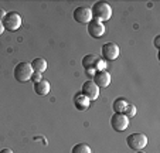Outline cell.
I'll use <instances>...</instances> for the list:
<instances>
[{
    "label": "cell",
    "mask_w": 160,
    "mask_h": 153,
    "mask_svg": "<svg viewBox=\"0 0 160 153\" xmlns=\"http://www.w3.org/2000/svg\"><path fill=\"white\" fill-rule=\"evenodd\" d=\"M121 51H119L118 44L115 43H105L102 45V57L106 61H115L119 57Z\"/></svg>",
    "instance_id": "8992f818"
},
{
    "label": "cell",
    "mask_w": 160,
    "mask_h": 153,
    "mask_svg": "<svg viewBox=\"0 0 160 153\" xmlns=\"http://www.w3.org/2000/svg\"><path fill=\"white\" fill-rule=\"evenodd\" d=\"M136 153H146V152H143V150H138Z\"/></svg>",
    "instance_id": "d4e9b609"
},
{
    "label": "cell",
    "mask_w": 160,
    "mask_h": 153,
    "mask_svg": "<svg viewBox=\"0 0 160 153\" xmlns=\"http://www.w3.org/2000/svg\"><path fill=\"white\" fill-rule=\"evenodd\" d=\"M126 143L132 150L138 152V150H142L143 147L148 145V136L143 135V133L135 132L126 138Z\"/></svg>",
    "instance_id": "277c9868"
},
{
    "label": "cell",
    "mask_w": 160,
    "mask_h": 153,
    "mask_svg": "<svg viewBox=\"0 0 160 153\" xmlns=\"http://www.w3.org/2000/svg\"><path fill=\"white\" fill-rule=\"evenodd\" d=\"M105 67H106V63L103 60H99L98 58V61H97V64H95V71H102V69H105Z\"/></svg>",
    "instance_id": "ac0fdd59"
},
{
    "label": "cell",
    "mask_w": 160,
    "mask_h": 153,
    "mask_svg": "<svg viewBox=\"0 0 160 153\" xmlns=\"http://www.w3.org/2000/svg\"><path fill=\"white\" fill-rule=\"evenodd\" d=\"M30 65H31V68H33L34 72L42 74V72L47 69V61H45L44 58H34V60L30 63Z\"/></svg>",
    "instance_id": "4fadbf2b"
},
{
    "label": "cell",
    "mask_w": 160,
    "mask_h": 153,
    "mask_svg": "<svg viewBox=\"0 0 160 153\" xmlns=\"http://www.w3.org/2000/svg\"><path fill=\"white\" fill-rule=\"evenodd\" d=\"M111 126L116 132H123L129 126V118H126L123 114H113L111 118Z\"/></svg>",
    "instance_id": "52a82bcc"
},
{
    "label": "cell",
    "mask_w": 160,
    "mask_h": 153,
    "mask_svg": "<svg viewBox=\"0 0 160 153\" xmlns=\"http://www.w3.org/2000/svg\"><path fill=\"white\" fill-rule=\"evenodd\" d=\"M72 17L77 23L81 24H88L91 20H92V12H91V7L88 6H79L74 10Z\"/></svg>",
    "instance_id": "5b68a950"
},
{
    "label": "cell",
    "mask_w": 160,
    "mask_h": 153,
    "mask_svg": "<svg viewBox=\"0 0 160 153\" xmlns=\"http://www.w3.org/2000/svg\"><path fill=\"white\" fill-rule=\"evenodd\" d=\"M3 31H4V27H3V24H2V21H0V36L3 34Z\"/></svg>",
    "instance_id": "cb8c5ba5"
},
{
    "label": "cell",
    "mask_w": 160,
    "mask_h": 153,
    "mask_svg": "<svg viewBox=\"0 0 160 153\" xmlns=\"http://www.w3.org/2000/svg\"><path fill=\"white\" fill-rule=\"evenodd\" d=\"M4 16H6V12H4L3 9H0V21H3Z\"/></svg>",
    "instance_id": "7402d4cb"
},
{
    "label": "cell",
    "mask_w": 160,
    "mask_h": 153,
    "mask_svg": "<svg viewBox=\"0 0 160 153\" xmlns=\"http://www.w3.org/2000/svg\"><path fill=\"white\" fill-rule=\"evenodd\" d=\"M0 153H14L12 149H2L0 150Z\"/></svg>",
    "instance_id": "603a6c76"
},
{
    "label": "cell",
    "mask_w": 160,
    "mask_h": 153,
    "mask_svg": "<svg viewBox=\"0 0 160 153\" xmlns=\"http://www.w3.org/2000/svg\"><path fill=\"white\" fill-rule=\"evenodd\" d=\"M50 88H51L50 87V82L47 79H41V81L34 84V92L40 96H47L50 92Z\"/></svg>",
    "instance_id": "7c38bea8"
},
{
    "label": "cell",
    "mask_w": 160,
    "mask_h": 153,
    "mask_svg": "<svg viewBox=\"0 0 160 153\" xmlns=\"http://www.w3.org/2000/svg\"><path fill=\"white\" fill-rule=\"evenodd\" d=\"M81 94L84 96H87L89 101H95V99L99 96V88L94 84L92 79H89V81L84 82V85H82V88H81Z\"/></svg>",
    "instance_id": "ba28073f"
},
{
    "label": "cell",
    "mask_w": 160,
    "mask_h": 153,
    "mask_svg": "<svg viewBox=\"0 0 160 153\" xmlns=\"http://www.w3.org/2000/svg\"><path fill=\"white\" fill-rule=\"evenodd\" d=\"M128 104H129V102H128L125 98H116L115 101H113V104H112L113 112H115V114H123L125 108L128 106Z\"/></svg>",
    "instance_id": "9a60e30c"
},
{
    "label": "cell",
    "mask_w": 160,
    "mask_h": 153,
    "mask_svg": "<svg viewBox=\"0 0 160 153\" xmlns=\"http://www.w3.org/2000/svg\"><path fill=\"white\" fill-rule=\"evenodd\" d=\"M71 153H92V149L88 146L87 143H77L72 147Z\"/></svg>",
    "instance_id": "2e32d148"
},
{
    "label": "cell",
    "mask_w": 160,
    "mask_h": 153,
    "mask_svg": "<svg viewBox=\"0 0 160 153\" xmlns=\"http://www.w3.org/2000/svg\"><path fill=\"white\" fill-rule=\"evenodd\" d=\"M2 24H3L4 30L16 31V30H18L21 26V16L18 14L17 12H9V13H6Z\"/></svg>",
    "instance_id": "3957f363"
},
{
    "label": "cell",
    "mask_w": 160,
    "mask_h": 153,
    "mask_svg": "<svg viewBox=\"0 0 160 153\" xmlns=\"http://www.w3.org/2000/svg\"><path fill=\"white\" fill-rule=\"evenodd\" d=\"M123 115L126 118H133V116H136V106L135 105H132V104H128V106L125 108V112H123Z\"/></svg>",
    "instance_id": "e0dca14e"
},
{
    "label": "cell",
    "mask_w": 160,
    "mask_h": 153,
    "mask_svg": "<svg viewBox=\"0 0 160 153\" xmlns=\"http://www.w3.org/2000/svg\"><path fill=\"white\" fill-rule=\"evenodd\" d=\"M97 61H98V57L95 54H88L82 58V67L85 68V71L87 69H95Z\"/></svg>",
    "instance_id": "5bb4252c"
},
{
    "label": "cell",
    "mask_w": 160,
    "mask_h": 153,
    "mask_svg": "<svg viewBox=\"0 0 160 153\" xmlns=\"http://www.w3.org/2000/svg\"><path fill=\"white\" fill-rule=\"evenodd\" d=\"M91 12H92V20L101 21V23L112 17V7L106 2H97L91 7Z\"/></svg>",
    "instance_id": "6da1fadb"
},
{
    "label": "cell",
    "mask_w": 160,
    "mask_h": 153,
    "mask_svg": "<svg viewBox=\"0 0 160 153\" xmlns=\"http://www.w3.org/2000/svg\"><path fill=\"white\" fill-rule=\"evenodd\" d=\"M31 79H33V82L36 84V82H38V81H41V74L40 72H33V75H31Z\"/></svg>",
    "instance_id": "d6986e66"
},
{
    "label": "cell",
    "mask_w": 160,
    "mask_h": 153,
    "mask_svg": "<svg viewBox=\"0 0 160 153\" xmlns=\"http://www.w3.org/2000/svg\"><path fill=\"white\" fill-rule=\"evenodd\" d=\"M92 81L97 85L98 88H106L111 84V74H109L106 69L102 71H95L94 77H92Z\"/></svg>",
    "instance_id": "9c48e42d"
},
{
    "label": "cell",
    "mask_w": 160,
    "mask_h": 153,
    "mask_svg": "<svg viewBox=\"0 0 160 153\" xmlns=\"http://www.w3.org/2000/svg\"><path fill=\"white\" fill-rule=\"evenodd\" d=\"M33 68H31L30 63H18L17 65L13 69V75L17 82H21L24 84L28 79H31V75H33Z\"/></svg>",
    "instance_id": "7a4b0ae2"
},
{
    "label": "cell",
    "mask_w": 160,
    "mask_h": 153,
    "mask_svg": "<svg viewBox=\"0 0 160 153\" xmlns=\"http://www.w3.org/2000/svg\"><path fill=\"white\" fill-rule=\"evenodd\" d=\"M89 99L87 96H84L81 92H77L75 96H74V105L78 111H85V109L89 108Z\"/></svg>",
    "instance_id": "8fae6325"
},
{
    "label": "cell",
    "mask_w": 160,
    "mask_h": 153,
    "mask_svg": "<svg viewBox=\"0 0 160 153\" xmlns=\"http://www.w3.org/2000/svg\"><path fill=\"white\" fill-rule=\"evenodd\" d=\"M88 34H89L92 38H99L105 34V26L103 23L97 20H91L88 23Z\"/></svg>",
    "instance_id": "30bf717a"
},
{
    "label": "cell",
    "mask_w": 160,
    "mask_h": 153,
    "mask_svg": "<svg viewBox=\"0 0 160 153\" xmlns=\"http://www.w3.org/2000/svg\"><path fill=\"white\" fill-rule=\"evenodd\" d=\"M154 47H156V48H160V36H156V37H154Z\"/></svg>",
    "instance_id": "ffe728a7"
},
{
    "label": "cell",
    "mask_w": 160,
    "mask_h": 153,
    "mask_svg": "<svg viewBox=\"0 0 160 153\" xmlns=\"http://www.w3.org/2000/svg\"><path fill=\"white\" fill-rule=\"evenodd\" d=\"M94 74H95V69H87V75H88V77H91V78H92V77H94Z\"/></svg>",
    "instance_id": "44dd1931"
}]
</instances>
